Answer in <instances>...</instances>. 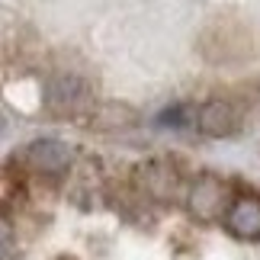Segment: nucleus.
Wrapping results in <instances>:
<instances>
[{
  "label": "nucleus",
  "instance_id": "nucleus-1",
  "mask_svg": "<svg viewBox=\"0 0 260 260\" xmlns=\"http://www.w3.org/2000/svg\"><path fill=\"white\" fill-rule=\"evenodd\" d=\"M228 206H232L228 186L212 174L199 177L193 183V189H189V212L196 218H203V222H218L228 212Z\"/></svg>",
  "mask_w": 260,
  "mask_h": 260
},
{
  "label": "nucleus",
  "instance_id": "nucleus-2",
  "mask_svg": "<svg viewBox=\"0 0 260 260\" xmlns=\"http://www.w3.org/2000/svg\"><path fill=\"white\" fill-rule=\"evenodd\" d=\"M193 125L209 138H232L241 128V113L232 103H225V100H212V103H206L196 113Z\"/></svg>",
  "mask_w": 260,
  "mask_h": 260
},
{
  "label": "nucleus",
  "instance_id": "nucleus-3",
  "mask_svg": "<svg viewBox=\"0 0 260 260\" xmlns=\"http://www.w3.org/2000/svg\"><path fill=\"white\" fill-rule=\"evenodd\" d=\"M23 157H26L29 171H36V174H61L71 164V148L64 142H58V138H39V142L26 148Z\"/></svg>",
  "mask_w": 260,
  "mask_h": 260
},
{
  "label": "nucleus",
  "instance_id": "nucleus-4",
  "mask_svg": "<svg viewBox=\"0 0 260 260\" xmlns=\"http://www.w3.org/2000/svg\"><path fill=\"white\" fill-rule=\"evenodd\" d=\"M225 225L241 241H260V199L257 196L235 199L225 212Z\"/></svg>",
  "mask_w": 260,
  "mask_h": 260
},
{
  "label": "nucleus",
  "instance_id": "nucleus-5",
  "mask_svg": "<svg viewBox=\"0 0 260 260\" xmlns=\"http://www.w3.org/2000/svg\"><path fill=\"white\" fill-rule=\"evenodd\" d=\"M138 177H142L145 193H151V196H157V199H174V196L180 193V174H177L167 161H151V164H145Z\"/></svg>",
  "mask_w": 260,
  "mask_h": 260
},
{
  "label": "nucleus",
  "instance_id": "nucleus-6",
  "mask_svg": "<svg viewBox=\"0 0 260 260\" xmlns=\"http://www.w3.org/2000/svg\"><path fill=\"white\" fill-rule=\"evenodd\" d=\"M196 122V109L189 106V103H174V106H167L157 113L154 119V125L157 128H174V132H180V128H189Z\"/></svg>",
  "mask_w": 260,
  "mask_h": 260
},
{
  "label": "nucleus",
  "instance_id": "nucleus-7",
  "mask_svg": "<svg viewBox=\"0 0 260 260\" xmlns=\"http://www.w3.org/2000/svg\"><path fill=\"white\" fill-rule=\"evenodd\" d=\"M4 128H7V122H4V116H0V135H4Z\"/></svg>",
  "mask_w": 260,
  "mask_h": 260
}]
</instances>
